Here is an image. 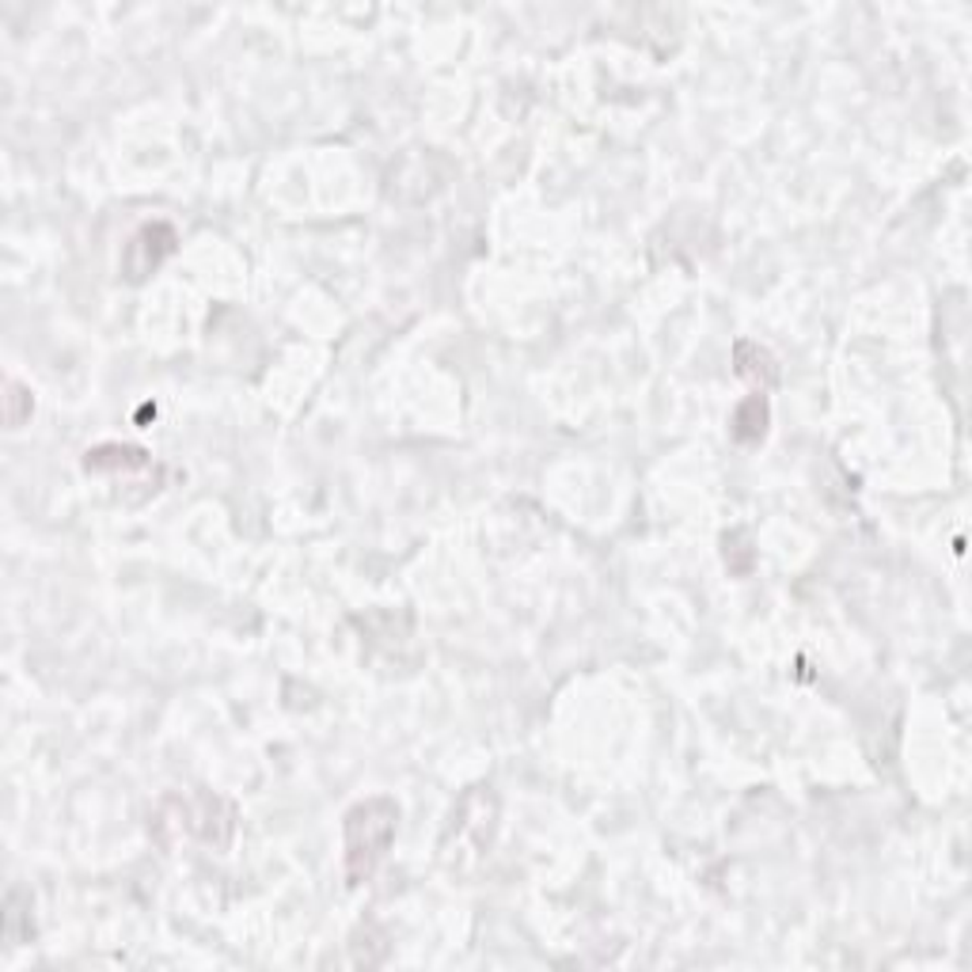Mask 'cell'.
<instances>
[{"instance_id":"obj_1","label":"cell","mask_w":972,"mask_h":972,"mask_svg":"<svg viewBox=\"0 0 972 972\" xmlns=\"http://www.w3.org/2000/svg\"><path fill=\"white\" fill-rule=\"evenodd\" d=\"M399 828V806L384 794L358 801L342 821V844H346V882L365 885L388 859L391 839Z\"/></svg>"},{"instance_id":"obj_2","label":"cell","mask_w":972,"mask_h":972,"mask_svg":"<svg viewBox=\"0 0 972 972\" xmlns=\"http://www.w3.org/2000/svg\"><path fill=\"white\" fill-rule=\"evenodd\" d=\"M494 821H498V798H494L490 786H475L460 798L457 813H452V824L445 832L441 855L449 862V870H475L483 862V855H490V839H494Z\"/></svg>"},{"instance_id":"obj_3","label":"cell","mask_w":972,"mask_h":972,"mask_svg":"<svg viewBox=\"0 0 972 972\" xmlns=\"http://www.w3.org/2000/svg\"><path fill=\"white\" fill-rule=\"evenodd\" d=\"M175 809V821H164V817L157 813V821H152V828H160V824H172L175 832H195L198 839H205V844L213 847H228L233 844V832H236V809L228 806L225 798H217V794H198V798L183 801V798H167Z\"/></svg>"},{"instance_id":"obj_4","label":"cell","mask_w":972,"mask_h":972,"mask_svg":"<svg viewBox=\"0 0 972 972\" xmlns=\"http://www.w3.org/2000/svg\"><path fill=\"white\" fill-rule=\"evenodd\" d=\"M172 251H175V233L172 228L167 225H145L141 233L126 244V274L134 277V282H141V277H149Z\"/></svg>"},{"instance_id":"obj_5","label":"cell","mask_w":972,"mask_h":972,"mask_svg":"<svg viewBox=\"0 0 972 972\" xmlns=\"http://www.w3.org/2000/svg\"><path fill=\"white\" fill-rule=\"evenodd\" d=\"M730 434H733V441H740V445H760L763 434H768V399L748 396L745 403L733 411Z\"/></svg>"},{"instance_id":"obj_6","label":"cell","mask_w":972,"mask_h":972,"mask_svg":"<svg viewBox=\"0 0 972 972\" xmlns=\"http://www.w3.org/2000/svg\"><path fill=\"white\" fill-rule=\"evenodd\" d=\"M733 361H737V373L745 376V381L760 384V388H768V384L778 381V365L775 358H771L763 346L756 342H737L733 346Z\"/></svg>"},{"instance_id":"obj_7","label":"cell","mask_w":972,"mask_h":972,"mask_svg":"<svg viewBox=\"0 0 972 972\" xmlns=\"http://www.w3.org/2000/svg\"><path fill=\"white\" fill-rule=\"evenodd\" d=\"M149 464V452L129 449V445H99L84 457V468L88 472H129V468H145Z\"/></svg>"},{"instance_id":"obj_8","label":"cell","mask_w":972,"mask_h":972,"mask_svg":"<svg viewBox=\"0 0 972 972\" xmlns=\"http://www.w3.org/2000/svg\"><path fill=\"white\" fill-rule=\"evenodd\" d=\"M23 900H27V889L12 885V889H8V900H4V943L8 946H20L30 938V915L23 920V912H30V905L20 908Z\"/></svg>"},{"instance_id":"obj_9","label":"cell","mask_w":972,"mask_h":972,"mask_svg":"<svg viewBox=\"0 0 972 972\" xmlns=\"http://www.w3.org/2000/svg\"><path fill=\"white\" fill-rule=\"evenodd\" d=\"M30 407H35L30 388H23L15 376H8L4 381V422H8V429H20L23 422L30 419Z\"/></svg>"}]
</instances>
